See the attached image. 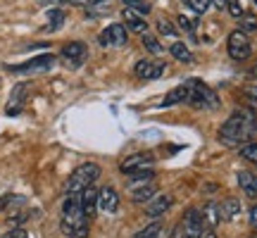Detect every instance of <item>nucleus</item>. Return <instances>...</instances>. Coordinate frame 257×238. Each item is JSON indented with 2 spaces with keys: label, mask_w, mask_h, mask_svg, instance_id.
<instances>
[{
  "label": "nucleus",
  "mask_w": 257,
  "mask_h": 238,
  "mask_svg": "<svg viewBox=\"0 0 257 238\" xmlns=\"http://www.w3.org/2000/svg\"><path fill=\"white\" fill-rule=\"evenodd\" d=\"M81 195V207H83V214L91 219L93 214H95V210H98V191L93 188V186H88L86 191L79 193Z\"/></svg>",
  "instance_id": "18"
},
{
  "label": "nucleus",
  "mask_w": 257,
  "mask_h": 238,
  "mask_svg": "<svg viewBox=\"0 0 257 238\" xmlns=\"http://www.w3.org/2000/svg\"><path fill=\"white\" fill-rule=\"evenodd\" d=\"M10 200H12V198H8V195H3V198H0V212L5 210V207H8L10 205Z\"/></svg>",
  "instance_id": "38"
},
{
  "label": "nucleus",
  "mask_w": 257,
  "mask_h": 238,
  "mask_svg": "<svg viewBox=\"0 0 257 238\" xmlns=\"http://www.w3.org/2000/svg\"><path fill=\"white\" fill-rule=\"evenodd\" d=\"M88 217L83 214L81 207V195L79 193H67L62 205V219H60V229L67 238H86L88 236Z\"/></svg>",
  "instance_id": "2"
},
{
  "label": "nucleus",
  "mask_w": 257,
  "mask_h": 238,
  "mask_svg": "<svg viewBox=\"0 0 257 238\" xmlns=\"http://www.w3.org/2000/svg\"><path fill=\"white\" fill-rule=\"evenodd\" d=\"M48 19H50V27H46V31H57L64 24V12L62 10H50Z\"/></svg>",
  "instance_id": "25"
},
{
  "label": "nucleus",
  "mask_w": 257,
  "mask_h": 238,
  "mask_svg": "<svg viewBox=\"0 0 257 238\" xmlns=\"http://www.w3.org/2000/svg\"><path fill=\"white\" fill-rule=\"evenodd\" d=\"M157 31H160L162 36H169V38L176 36V29L172 27V22H167V19H160V22H157Z\"/></svg>",
  "instance_id": "30"
},
{
  "label": "nucleus",
  "mask_w": 257,
  "mask_h": 238,
  "mask_svg": "<svg viewBox=\"0 0 257 238\" xmlns=\"http://www.w3.org/2000/svg\"><path fill=\"white\" fill-rule=\"evenodd\" d=\"M8 238H27V231H24V229H15V231H10Z\"/></svg>",
  "instance_id": "36"
},
{
  "label": "nucleus",
  "mask_w": 257,
  "mask_h": 238,
  "mask_svg": "<svg viewBox=\"0 0 257 238\" xmlns=\"http://www.w3.org/2000/svg\"><path fill=\"white\" fill-rule=\"evenodd\" d=\"M188 100H191V79H186L184 83H179L176 88L167 93L165 100H162V107H172V105H181V102L188 105Z\"/></svg>",
  "instance_id": "14"
},
{
  "label": "nucleus",
  "mask_w": 257,
  "mask_h": 238,
  "mask_svg": "<svg viewBox=\"0 0 257 238\" xmlns=\"http://www.w3.org/2000/svg\"><path fill=\"white\" fill-rule=\"evenodd\" d=\"M226 50H229V57H231V60H236V62H240V60H248L250 53H252V46H250L248 34H243L240 29L231 31L229 38H226Z\"/></svg>",
  "instance_id": "5"
},
{
  "label": "nucleus",
  "mask_w": 257,
  "mask_h": 238,
  "mask_svg": "<svg viewBox=\"0 0 257 238\" xmlns=\"http://www.w3.org/2000/svg\"><path fill=\"white\" fill-rule=\"evenodd\" d=\"M98 210L105 212V214H114L119 210V195L112 186H105L98 191Z\"/></svg>",
  "instance_id": "13"
},
{
  "label": "nucleus",
  "mask_w": 257,
  "mask_h": 238,
  "mask_svg": "<svg viewBox=\"0 0 257 238\" xmlns=\"http://www.w3.org/2000/svg\"><path fill=\"white\" fill-rule=\"evenodd\" d=\"M250 224H252V229H257V205H252V207H250Z\"/></svg>",
  "instance_id": "35"
},
{
  "label": "nucleus",
  "mask_w": 257,
  "mask_h": 238,
  "mask_svg": "<svg viewBox=\"0 0 257 238\" xmlns=\"http://www.w3.org/2000/svg\"><path fill=\"white\" fill-rule=\"evenodd\" d=\"M160 233H162V224H160V221L155 219L153 224H148L146 229L136 231V233H134V238H157Z\"/></svg>",
  "instance_id": "23"
},
{
  "label": "nucleus",
  "mask_w": 257,
  "mask_h": 238,
  "mask_svg": "<svg viewBox=\"0 0 257 238\" xmlns=\"http://www.w3.org/2000/svg\"><path fill=\"white\" fill-rule=\"evenodd\" d=\"M53 64H55V57L53 55H38V57H31V60L24 64L10 67V69L15 74H38V72H48Z\"/></svg>",
  "instance_id": "10"
},
{
  "label": "nucleus",
  "mask_w": 257,
  "mask_h": 238,
  "mask_svg": "<svg viewBox=\"0 0 257 238\" xmlns=\"http://www.w3.org/2000/svg\"><path fill=\"white\" fill-rule=\"evenodd\" d=\"M98 176H100V167L95 165V162H86V165L76 167L69 176V181H67V193H81L86 191L88 186L98 181Z\"/></svg>",
  "instance_id": "3"
},
{
  "label": "nucleus",
  "mask_w": 257,
  "mask_h": 238,
  "mask_svg": "<svg viewBox=\"0 0 257 238\" xmlns=\"http://www.w3.org/2000/svg\"><path fill=\"white\" fill-rule=\"evenodd\" d=\"M252 5H255V8H257V0H252Z\"/></svg>",
  "instance_id": "40"
},
{
  "label": "nucleus",
  "mask_w": 257,
  "mask_h": 238,
  "mask_svg": "<svg viewBox=\"0 0 257 238\" xmlns=\"http://www.w3.org/2000/svg\"><path fill=\"white\" fill-rule=\"evenodd\" d=\"M155 165V157L153 153H134V155H128L124 162L119 165V169L124 174H136V172H146V169H153Z\"/></svg>",
  "instance_id": "7"
},
{
  "label": "nucleus",
  "mask_w": 257,
  "mask_h": 238,
  "mask_svg": "<svg viewBox=\"0 0 257 238\" xmlns=\"http://www.w3.org/2000/svg\"><path fill=\"white\" fill-rule=\"evenodd\" d=\"M212 3V8H217V10H226V0H210Z\"/></svg>",
  "instance_id": "37"
},
{
  "label": "nucleus",
  "mask_w": 257,
  "mask_h": 238,
  "mask_svg": "<svg viewBox=\"0 0 257 238\" xmlns=\"http://www.w3.org/2000/svg\"><path fill=\"white\" fill-rule=\"evenodd\" d=\"M240 157L257 167V143H245V146H240Z\"/></svg>",
  "instance_id": "27"
},
{
  "label": "nucleus",
  "mask_w": 257,
  "mask_h": 238,
  "mask_svg": "<svg viewBox=\"0 0 257 238\" xmlns=\"http://www.w3.org/2000/svg\"><path fill=\"white\" fill-rule=\"evenodd\" d=\"M126 8L134 10V12H138V15H148V12H150V5H148V3H143V0H128Z\"/></svg>",
  "instance_id": "31"
},
{
  "label": "nucleus",
  "mask_w": 257,
  "mask_h": 238,
  "mask_svg": "<svg viewBox=\"0 0 257 238\" xmlns=\"http://www.w3.org/2000/svg\"><path fill=\"white\" fill-rule=\"evenodd\" d=\"M141 43H143V48H146L148 53H153V55H160L165 48L157 43V38L155 36H150V34H141Z\"/></svg>",
  "instance_id": "24"
},
{
  "label": "nucleus",
  "mask_w": 257,
  "mask_h": 238,
  "mask_svg": "<svg viewBox=\"0 0 257 238\" xmlns=\"http://www.w3.org/2000/svg\"><path fill=\"white\" fill-rule=\"evenodd\" d=\"M74 5H83V8H100V5H110V0H69Z\"/></svg>",
  "instance_id": "33"
},
{
  "label": "nucleus",
  "mask_w": 257,
  "mask_h": 238,
  "mask_svg": "<svg viewBox=\"0 0 257 238\" xmlns=\"http://www.w3.org/2000/svg\"><path fill=\"white\" fill-rule=\"evenodd\" d=\"M172 205H174V198H172L169 193H165V195H155L153 200L146 202V214L150 217V219H160L162 214L169 212Z\"/></svg>",
  "instance_id": "12"
},
{
  "label": "nucleus",
  "mask_w": 257,
  "mask_h": 238,
  "mask_svg": "<svg viewBox=\"0 0 257 238\" xmlns=\"http://www.w3.org/2000/svg\"><path fill=\"white\" fill-rule=\"evenodd\" d=\"M134 72H136L141 81H155V79H160L165 74V64L157 62V60H138Z\"/></svg>",
  "instance_id": "11"
},
{
  "label": "nucleus",
  "mask_w": 257,
  "mask_h": 238,
  "mask_svg": "<svg viewBox=\"0 0 257 238\" xmlns=\"http://www.w3.org/2000/svg\"><path fill=\"white\" fill-rule=\"evenodd\" d=\"M202 219H205V224H210V226H217L221 221L219 205H217V202H207V205L202 207Z\"/></svg>",
  "instance_id": "22"
},
{
  "label": "nucleus",
  "mask_w": 257,
  "mask_h": 238,
  "mask_svg": "<svg viewBox=\"0 0 257 238\" xmlns=\"http://www.w3.org/2000/svg\"><path fill=\"white\" fill-rule=\"evenodd\" d=\"M179 29H184V31H188V34H193L195 31V19H191V17H186V15H179Z\"/></svg>",
  "instance_id": "32"
},
{
  "label": "nucleus",
  "mask_w": 257,
  "mask_h": 238,
  "mask_svg": "<svg viewBox=\"0 0 257 238\" xmlns=\"http://www.w3.org/2000/svg\"><path fill=\"white\" fill-rule=\"evenodd\" d=\"M184 3L191 8V12H195V15H205V12L212 8L210 0H184Z\"/></svg>",
  "instance_id": "26"
},
{
  "label": "nucleus",
  "mask_w": 257,
  "mask_h": 238,
  "mask_svg": "<svg viewBox=\"0 0 257 238\" xmlns=\"http://www.w3.org/2000/svg\"><path fill=\"white\" fill-rule=\"evenodd\" d=\"M257 134V117L248 107H238L224 124L219 127V143L229 148L245 146L250 138Z\"/></svg>",
  "instance_id": "1"
},
{
  "label": "nucleus",
  "mask_w": 257,
  "mask_h": 238,
  "mask_svg": "<svg viewBox=\"0 0 257 238\" xmlns=\"http://www.w3.org/2000/svg\"><path fill=\"white\" fill-rule=\"evenodd\" d=\"M188 105L195 107V110H217L219 107V98L205 81L191 79V100H188Z\"/></svg>",
  "instance_id": "4"
},
{
  "label": "nucleus",
  "mask_w": 257,
  "mask_h": 238,
  "mask_svg": "<svg viewBox=\"0 0 257 238\" xmlns=\"http://www.w3.org/2000/svg\"><path fill=\"white\" fill-rule=\"evenodd\" d=\"M243 93H245V98H248L250 102H255V105H257V86H245V88H243Z\"/></svg>",
  "instance_id": "34"
},
{
  "label": "nucleus",
  "mask_w": 257,
  "mask_h": 238,
  "mask_svg": "<svg viewBox=\"0 0 257 238\" xmlns=\"http://www.w3.org/2000/svg\"><path fill=\"white\" fill-rule=\"evenodd\" d=\"M86 55H88V48H86V43H81V41H72V43H67V46L62 48V57L69 60L74 67H79V64L86 60Z\"/></svg>",
  "instance_id": "15"
},
{
  "label": "nucleus",
  "mask_w": 257,
  "mask_h": 238,
  "mask_svg": "<svg viewBox=\"0 0 257 238\" xmlns=\"http://www.w3.org/2000/svg\"><path fill=\"white\" fill-rule=\"evenodd\" d=\"M240 214V200H236V198H226V200L219 202V217L221 219H236Z\"/></svg>",
  "instance_id": "20"
},
{
  "label": "nucleus",
  "mask_w": 257,
  "mask_h": 238,
  "mask_svg": "<svg viewBox=\"0 0 257 238\" xmlns=\"http://www.w3.org/2000/svg\"><path fill=\"white\" fill-rule=\"evenodd\" d=\"M27 83H17L15 86V91H12V95H10V105H8V114L12 117V114H19L22 112V107H24V95H27Z\"/></svg>",
  "instance_id": "17"
},
{
  "label": "nucleus",
  "mask_w": 257,
  "mask_h": 238,
  "mask_svg": "<svg viewBox=\"0 0 257 238\" xmlns=\"http://www.w3.org/2000/svg\"><path fill=\"white\" fill-rule=\"evenodd\" d=\"M121 19H124V24H126L128 31H136V34H148V24H146V19H143V15H138V12H134V10L124 8V10H121Z\"/></svg>",
  "instance_id": "16"
},
{
  "label": "nucleus",
  "mask_w": 257,
  "mask_h": 238,
  "mask_svg": "<svg viewBox=\"0 0 257 238\" xmlns=\"http://www.w3.org/2000/svg\"><path fill=\"white\" fill-rule=\"evenodd\" d=\"M240 31H243V34H252V31H257V17L255 15H243V17H240Z\"/></svg>",
  "instance_id": "28"
},
{
  "label": "nucleus",
  "mask_w": 257,
  "mask_h": 238,
  "mask_svg": "<svg viewBox=\"0 0 257 238\" xmlns=\"http://www.w3.org/2000/svg\"><path fill=\"white\" fill-rule=\"evenodd\" d=\"M98 41H100V46L105 48H121L126 46V27L124 24H110L107 29H102L100 36H98Z\"/></svg>",
  "instance_id": "8"
},
{
  "label": "nucleus",
  "mask_w": 257,
  "mask_h": 238,
  "mask_svg": "<svg viewBox=\"0 0 257 238\" xmlns=\"http://www.w3.org/2000/svg\"><path fill=\"white\" fill-rule=\"evenodd\" d=\"M128 198L134 202H148L157 195L155 181H128Z\"/></svg>",
  "instance_id": "9"
},
{
  "label": "nucleus",
  "mask_w": 257,
  "mask_h": 238,
  "mask_svg": "<svg viewBox=\"0 0 257 238\" xmlns=\"http://www.w3.org/2000/svg\"><path fill=\"white\" fill-rule=\"evenodd\" d=\"M252 74H255V76H257V64H255V69H252Z\"/></svg>",
  "instance_id": "39"
},
{
  "label": "nucleus",
  "mask_w": 257,
  "mask_h": 238,
  "mask_svg": "<svg viewBox=\"0 0 257 238\" xmlns=\"http://www.w3.org/2000/svg\"><path fill=\"white\" fill-rule=\"evenodd\" d=\"M124 3H128V0H124Z\"/></svg>",
  "instance_id": "41"
},
{
  "label": "nucleus",
  "mask_w": 257,
  "mask_h": 238,
  "mask_svg": "<svg viewBox=\"0 0 257 238\" xmlns=\"http://www.w3.org/2000/svg\"><path fill=\"white\" fill-rule=\"evenodd\" d=\"M169 53H172L179 62H184V64H193V62H195V55L191 53V48L186 46V43H181V41H174V43L169 46Z\"/></svg>",
  "instance_id": "21"
},
{
  "label": "nucleus",
  "mask_w": 257,
  "mask_h": 238,
  "mask_svg": "<svg viewBox=\"0 0 257 238\" xmlns=\"http://www.w3.org/2000/svg\"><path fill=\"white\" fill-rule=\"evenodd\" d=\"M205 231H207L205 219H202V212L198 210H188L179 224V238H202Z\"/></svg>",
  "instance_id": "6"
},
{
  "label": "nucleus",
  "mask_w": 257,
  "mask_h": 238,
  "mask_svg": "<svg viewBox=\"0 0 257 238\" xmlns=\"http://www.w3.org/2000/svg\"><path fill=\"white\" fill-rule=\"evenodd\" d=\"M226 10H229L231 17L240 19L245 12H243V0H226Z\"/></svg>",
  "instance_id": "29"
},
{
  "label": "nucleus",
  "mask_w": 257,
  "mask_h": 238,
  "mask_svg": "<svg viewBox=\"0 0 257 238\" xmlns=\"http://www.w3.org/2000/svg\"><path fill=\"white\" fill-rule=\"evenodd\" d=\"M238 186L240 191L245 193L248 198H252V200H257V176L252 174V172H238Z\"/></svg>",
  "instance_id": "19"
}]
</instances>
